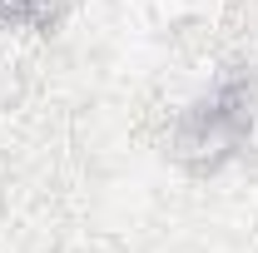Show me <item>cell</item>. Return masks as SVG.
<instances>
[{
  "instance_id": "obj_2",
  "label": "cell",
  "mask_w": 258,
  "mask_h": 253,
  "mask_svg": "<svg viewBox=\"0 0 258 253\" xmlns=\"http://www.w3.org/2000/svg\"><path fill=\"white\" fill-rule=\"evenodd\" d=\"M55 20H60V0H0V25L50 30Z\"/></svg>"
},
{
  "instance_id": "obj_1",
  "label": "cell",
  "mask_w": 258,
  "mask_h": 253,
  "mask_svg": "<svg viewBox=\"0 0 258 253\" xmlns=\"http://www.w3.org/2000/svg\"><path fill=\"white\" fill-rule=\"evenodd\" d=\"M258 129V75H228L204 99H194L174 124V159L194 174H214L243 154Z\"/></svg>"
}]
</instances>
